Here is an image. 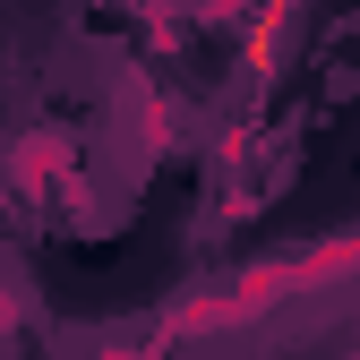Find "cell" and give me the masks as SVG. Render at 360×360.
<instances>
[{"instance_id":"6da1fadb","label":"cell","mask_w":360,"mask_h":360,"mask_svg":"<svg viewBox=\"0 0 360 360\" xmlns=\"http://www.w3.org/2000/svg\"><path fill=\"white\" fill-rule=\"evenodd\" d=\"M292 9H300V0H257V60H266V52H275V26H283Z\"/></svg>"}]
</instances>
